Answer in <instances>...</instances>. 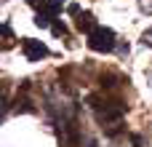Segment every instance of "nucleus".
<instances>
[{"label":"nucleus","mask_w":152,"mask_h":147,"mask_svg":"<svg viewBox=\"0 0 152 147\" xmlns=\"http://www.w3.org/2000/svg\"><path fill=\"white\" fill-rule=\"evenodd\" d=\"M88 104L94 107V112H96V121H99L102 126L120 123V118H123V110H126V104H123L120 99H115V102H107V99H102V96H91V99H88Z\"/></svg>","instance_id":"obj_1"},{"label":"nucleus","mask_w":152,"mask_h":147,"mask_svg":"<svg viewBox=\"0 0 152 147\" xmlns=\"http://www.w3.org/2000/svg\"><path fill=\"white\" fill-rule=\"evenodd\" d=\"M88 48L91 51H99V54L112 51L115 48V32L110 27H96L94 32H88Z\"/></svg>","instance_id":"obj_2"},{"label":"nucleus","mask_w":152,"mask_h":147,"mask_svg":"<svg viewBox=\"0 0 152 147\" xmlns=\"http://www.w3.org/2000/svg\"><path fill=\"white\" fill-rule=\"evenodd\" d=\"M21 51H24V56L29 62H40L43 56H48V46L40 43V40H29V37L21 40Z\"/></svg>","instance_id":"obj_3"},{"label":"nucleus","mask_w":152,"mask_h":147,"mask_svg":"<svg viewBox=\"0 0 152 147\" xmlns=\"http://www.w3.org/2000/svg\"><path fill=\"white\" fill-rule=\"evenodd\" d=\"M27 3L32 8H37V11H43V13H51V16L61 11V3L59 0H27Z\"/></svg>","instance_id":"obj_4"},{"label":"nucleus","mask_w":152,"mask_h":147,"mask_svg":"<svg viewBox=\"0 0 152 147\" xmlns=\"http://www.w3.org/2000/svg\"><path fill=\"white\" fill-rule=\"evenodd\" d=\"M77 29H80V32H94V29H96V19H94V13H88V11L77 13Z\"/></svg>","instance_id":"obj_5"},{"label":"nucleus","mask_w":152,"mask_h":147,"mask_svg":"<svg viewBox=\"0 0 152 147\" xmlns=\"http://www.w3.org/2000/svg\"><path fill=\"white\" fill-rule=\"evenodd\" d=\"M51 19H53L51 13H43V11H40V13L35 16V24H37V27H51Z\"/></svg>","instance_id":"obj_6"},{"label":"nucleus","mask_w":152,"mask_h":147,"mask_svg":"<svg viewBox=\"0 0 152 147\" xmlns=\"http://www.w3.org/2000/svg\"><path fill=\"white\" fill-rule=\"evenodd\" d=\"M51 32H53V35H67V27L59 24V21H53V24H51Z\"/></svg>","instance_id":"obj_7"},{"label":"nucleus","mask_w":152,"mask_h":147,"mask_svg":"<svg viewBox=\"0 0 152 147\" xmlns=\"http://www.w3.org/2000/svg\"><path fill=\"white\" fill-rule=\"evenodd\" d=\"M112 80H115V75H102V88H112L115 86Z\"/></svg>","instance_id":"obj_8"},{"label":"nucleus","mask_w":152,"mask_h":147,"mask_svg":"<svg viewBox=\"0 0 152 147\" xmlns=\"http://www.w3.org/2000/svg\"><path fill=\"white\" fill-rule=\"evenodd\" d=\"M142 43H144V46H152V29H147V32L142 35Z\"/></svg>","instance_id":"obj_9"},{"label":"nucleus","mask_w":152,"mask_h":147,"mask_svg":"<svg viewBox=\"0 0 152 147\" xmlns=\"http://www.w3.org/2000/svg\"><path fill=\"white\" fill-rule=\"evenodd\" d=\"M131 139H134V145H136V147H144V139H142V137H139V134H134V137H131Z\"/></svg>","instance_id":"obj_10"},{"label":"nucleus","mask_w":152,"mask_h":147,"mask_svg":"<svg viewBox=\"0 0 152 147\" xmlns=\"http://www.w3.org/2000/svg\"><path fill=\"white\" fill-rule=\"evenodd\" d=\"M67 11H69V13H80V8H77V3H72V5H67Z\"/></svg>","instance_id":"obj_11"}]
</instances>
